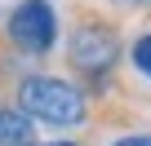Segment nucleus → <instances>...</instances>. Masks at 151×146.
I'll use <instances>...</instances> for the list:
<instances>
[{"label":"nucleus","mask_w":151,"mask_h":146,"mask_svg":"<svg viewBox=\"0 0 151 146\" xmlns=\"http://www.w3.org/2000/svg\"><path fill=\"white\" fill-rule=\"evenodd\" d=\"M9 98H14V106L22 111V115H31L36 124H45V128H89L93 124V98L76 84L67 71L58 75V71H36V66H27L22 75L9 84Z\"/></svg>","instance_id":"obj_2"},{"label":"nucleus","mask_w":151,"mask_h":146,"mask_svg":"<svg viewBox=\"0 0 151 146\" xmlns=\"http://www.w3.org/2000/svg\"><path fill=\"white\" fill-rule=\"evenodd\" d=\"M62 66L67 75L93 98V124L129 120L120 106L129 98L124 80V18L102 0H67L62 18Z\"/></svg>","instance_id":"obj_1"},{"label":"nucleus","mask_w":151,"mask_h":146,"mask_svg":"<svg viewBox=\"0 0 151 146\" xmlns=\"http://www.w3.org/2000/svg\"><path fill=\"white\" fill-rule=\"evenodd\" d=\"M0 40L22 62H45L62 40V18L53 0H18L0 14Z\"/></svg>","instance_id":"obj_3"},{"label":"nucleus","mask_w":151,"mask_h":146,"mask_svg":"<svg viewBox=\"0 0 151 146\" xmlns=\"http://www.w3.org/2000/svg\"><path fill=\"white\" fill-rule=\"evenodd\" d=\"M124 62L138 80H151V14H142V27L124 40Z\"/></svg>","instance_id":"obj_5"},{"label":"nucleus","mask_w":151,"mask_h":146,"mask_svg":"<svg viewBox=\"0 0 151 146\" xmlns=\"http://www.w3.org/2000/svg\"><path fill=\"white\" fill-rule=\"evenodd\" d=\"M107 146H151V133H147V128H129V133L111 137Z\"/></svg>","instance_id":"obj_6"},{"label":"nucleus","mask_w":151,"mask_h":146,"mask_svg":"<svg viewBox=\"0 0 151 146\" xmlns=\"http://www.w3.org/2000/svg\"><path fill=\"white\" fill-rule=\"evenodd\" d=\"M36 128H40V124L14 106L9 89H0V146H27V142H36V137H40Z\"/></svg>","instance_id":"obj_4"},{"label":"nucleus","mask_w":151,"mask_h":146,"mask_svg":"<svg viewBox=\"0 0 151 146\" xmlns=\"http://www.w3.org/2000/svg\"><path fill=\"white\" fill-rule=\"evenodd\" d=\"M27 146H89V142H85V137H45V142L36 137V142H27Z\"/></svg>","instance_id":"obj_7"}]
</instances>
